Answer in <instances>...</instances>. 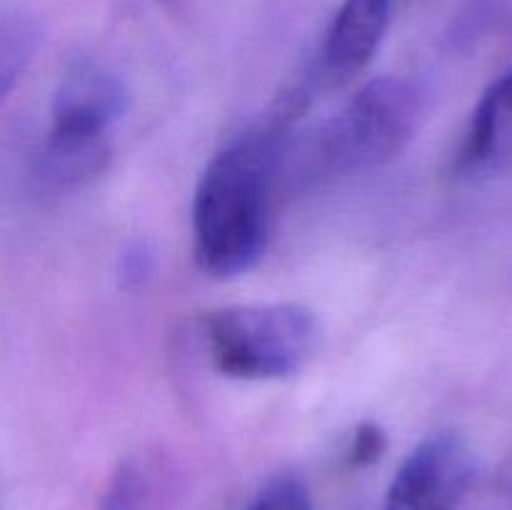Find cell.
Returning a JSON list of instances; mask_svg holds the SVG:
<instances>
[{
    "mask_svg": "<svg viewBox=\"0 0 512 510\" xmlns=\"http://www.w3.org/2000/svg\"><path fill=\"white\" fill-rule=\"evenodd\" d=\"M298 103L293 95L270 123L230 140L200 175L193 200V250L198 268L213 278L250 273L268 250L275 163Z\"/></svg>",
    "mask_w": 512,
    "mask_h": 510,
    "instance_id": "cell-1",
    "label": "cell"
},
{
    "mask_svg": "<svg viewBox=\"0 0 512 510\" xmlns=\"http://www.w3.org/2000/svg\"><path fill=\"white\" fill-rule=\"evenodd\" d=\"M208 358L218 373L243 380L290 378L320 343L318 318L300 303L230 305L203 318Z\"/></svg>",
    "mask_w": 512,
    "mask_h": 510,
    "instance_id": "cell-2",
    "label": "cell"
},
{
    "mask_svg": "<svg viewBox=\"0 0 512 510\" xmlns=\"http://www.w3.org/2000/svg\"><path fill=\"white\" fill-rule=\"evenodd\" d=\"M420 113V90L410 80L395 75L370 80L325 128L320 163L335 175L383 168L408 148Z\"/></svg>",
    "mask_w": 512,
    "mask_h": 510,
    "instance_id": "cell-3",
    "label": "cell"
},
{
    "mask_svg": "<svg viewBox=\"0 0 512 510\" xmlns=\"http://www.w3.org/2000/svg\"><path fill=\"white\" fill-rule=\"evenodd\" d=\"M475 480V460L453 430L428 435L403 460L383 510H455Z\"/></svg>",
    "mask_w": 512,
    "mask_h": 510,
    "instance_id": "cell-4",
    "label": "cell"
},
{
    "mask_svg": "<svg viewBox=\"0 0 512 510\" xmlns=\"http://www.w3.org/2000/svg\"><path fill=\"white\" fill-rule=\"evenodd\" d=\"M130 103L123 78L98 63H75L53 93L50 128L108 135Z\"/></svg>",
    "mask_w": 512,
    "mask_h": 510,
    "instance_id": "cell-5",
    "label": "cell"
},
{
    "mask_svg": "<svg viewBox=\"0 0 512 510\" xmlns=\"http://www.w3.org/2000/svg\"><path fill=\"white\" fill-rule=\"evenodd\" d=\"M393 18V0H343L323 43L320 70L328 83H345L370 65Z\"/></svg>",
    "mask_w": 512,
    "mask_h": 510,
    "instance_id": "cell-6",
    "label": "cell"
},
{
    "mask_svg": "<svg viewBox=\"0 0 512 510\" xmlns=\"http://www.w3.org/2000/svg\"><path fill=\"white\" fill-rule=\"evenodd\" d=\"M110 163L108 135L50 128L33 163V175L45 190L73 193L105 173Z\"/></svg>",
    "mask_w": 512,
    "mask_h": 510,
    "instance_id": "cell-7",
    "label": "cell"
},
{
    "mask_svg": "<svg viewBox=\"0 0 512 510\" xmlns=\"http://www.w3.org/2000/svg\"><path fill=\"white\" fill-rule=\"evenodd\" d=\"M512 125V70L485 88L470 118L468 133L458 153L460 173H475L495 158L500 138Z\"/></svg>",
    "mask_w": 512,
    "mask_h": 510,
    "instance_id": "cell-8",
    "label": "cell"
},
{
    "mask_svg": "<svg viewBox=\"0 0 512 510\" xmlns=\"http://www.w3.org/2000/svg\"><path fill=\"white\" fill-rule=\"evenodd\" d=\"M245 510H315L308 488L295 475H278L263 485Z\"/></svg>",
    "mask_w": 512,
    "mask_h": 510,
    "instance_id": "cell-9",
    "label": "cell"
},
{
    "mask_svg": "<svg viewBox=\"0 0 512 510\" xmlns=\"http://www.w3.org/2000/svg\"><path fill=\"white\" fill-rule=\"evenodd\" d=\"M145 493H148V483L138 465L123 463L110 480L108 493L103 498V510H140Z\"/></svg>",
    "mask_w": 512,
    "mask_h": 510,
    "instance_id": "cell-10",
    "label": "cell"
},
{
    "mask_svg": "<svg viewBox=\"0 0 512 510\" xmlns=\"http://www.w3.org/2000/svg\"><path fill=\"white\" fill-rule=\"evenodd\" d=\"M388 450V435L373 420H365L350 435L348 450H345V463L353 470L370 468V465L378 463L380 458Z\"/></svg>",
    "mask_w": 512,
    "mask_h": 510,
    "instance_id": "cell-11",
    "label": "cell"
},
{
    "mask_svg": "<svg viewBox=\"0 0 512 510\" xmlns=\"http://www.w3.org/2000/svg\"><path fill=\"white\" fill-rule=\"evenodd\" d=\"M150 273V255L143 248H138L135 253H130L125 258V278L140 280Z\"/></svg>",
    "mask_w": 512,
    "mask_h": 510,
    "instance_id": "cell-12",
    "label": "cell"
}]
</instances>
